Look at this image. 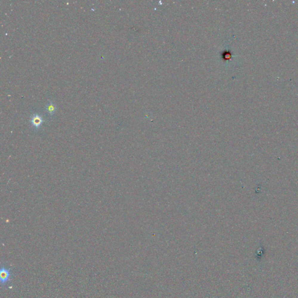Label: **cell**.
<instances>
[{
	"label": "cell",
	"instance_id": "obj_1",
	"mask_svg": "<svg viewBox=\"0 0 298 298\" xmlns=\"http://www.w3.org/2000/svg\"><path fill=\"white\" fill-rule=\"evenodd\" d=\"M13 272L11 267L5 263L1 264L0 270L1 285L2 288H7L12 281Z\"/></svg>",
	"mask_w": 298,
	"mask_h": 298
},
{
	"label": "cell",
	"instance_id": "obj_3",
	"mask_svg": "<svg viewBox=\"0 0 298 298\" xmlns=\"http://www.w3.org/2000/svg\"><path fill=\"white\" fill-rule=\"evenodd\" d=\"M46 109L47 112L49 115H53L57 111V105L52 101H49L46 105Z\"/></svg>",
	"mask_w": 298,
	"mask_h": 298
},
{
	"label": "cell",
	"instance_id": "obj_2",
	"mask_svg": "<svg viewBox=\"0 0 298 298\" xmlns=\"http://www.w3.org/2000/svg\"><path fill=\"white\" fill-rule=\"evenodd\" d=\"M43 121L44 120L43 117L38 114H34L30 117V122L37 130L41 128Z\"/></svg>",
	"mask_w": 298,
	"mask_h": 298
}]
</instances>
